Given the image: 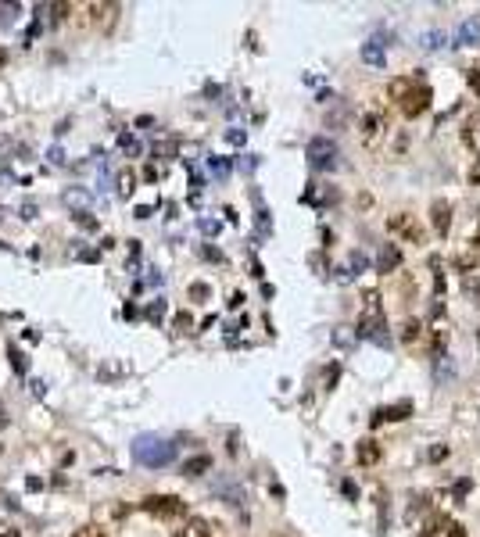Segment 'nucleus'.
Listing matches in <instances>:
<instances>
[{"label": "nucleus", "instance_id": "f257e3e1", "mask_svg": "<svg viewBox=\"0 0 480 537\" xmlns=\"http://www.w3.org/2000/svg\"><path fill=\"white\" fill-rule=\"evenodd\" d=\"M387 94H391V101H398V108H401V115L405 119H419L426 108H430V86L423 83V79H412V76H401V79H394L391 86H387Z\"/></svg>", "mask_w": 480, "mask_h": 537}, {"label": "nucleus", "instance_id": "f03ea898", "mask_svg": "<svg viewBox=\"0 0 480 537\" xmlns=\"http://www.w3.org/2000/svg\"><path fill=\"white\" fill-rule=\"evenodd\" d=\"M133 458H136L140 466L161 469V466H169V462L176 458V444H169L165 437L147 433V437H136V444H133Z\"/></svg>", "mask_w": 480, "mask_h": 537}, {"label": "nucleus", "instance_id": "7ed1b4c3", "mask_svg": "<svg viewBox=\"0 0 480 537\" xmlns=\"http://www.w3.org/2000/svg\"><path fill=\"white\" fill-rule=\"evenodd\" d=\"M144 512H151L154 519H183L186 516V501L176 494H147L144 498Z\"/></svg>", "mask_w": 480, "mask_h": 537}, {"label": "nucleus", "instance_id": "20e7f679", "mask_svg": "<svg viewBox=\"0 0 480 537\" xmlns=\"http://www.w3.org/2000/svg\"><path fill=\"white\" fill-rule=\"evenodd\" d=\"M359 337L376 341V344L387 341V323H384V316H380V308H376V294H366V316H362V323H359Z\"/></svg>", "mask_w": 480, "mask_h": 537}, {"label": "nucleus", "instance_id": "39448f33", "mask_svg": "<svg viewBox=\"0 0 480 537\" xmlns=\"http://www.w3.org/2000/svg\"><path fill=\"white\" fill-rule=\"evenodd\" d=\"M309 161H312V169L330 172V169L337 165V144H334L330 136H316V140L309 144Z\"/></svg>", "mask_w": 480, "mask_h": 537}, {"label": "nucleus", "instance_id": "423d86ee", "mask_svg": "<svg viewBox=\"0 0 480 537\" xmlns=\"http://www.w3.org/2000/svg\"><path fill=\"white\" fill-rule=\"evenodd\" d=\"M86 15H90V22H94V26L108 29V26L119 19V4H86Z\"/></svg>", "mask_w": 480, "mask_h": 537}, {"label": "nucleus", "instance_id": "0eeeda50", "mask_svg": "<svg viewBox=\"0 0 480 537\" xmlns=\"http://www.w3.org/2000/svg\"><path fill=\"white\" fill-rule=\"evenodd\" d=\"M211 530H215V526H211L208 519H201V516H190V519H186V523H183V526L172 533V537H211Z\"/></svg>", "mask_w": 480, "mask_h": 537}, {"label": "nucleus", "instance_id": "6e6552de", "mask_svg": "<svg viewBox=\"0 0 480 537\" xmlns=\"http://www.w3.org/2000/svg\"><path fill=\"white\" fill-rule=\"evenodd\" d=\"M384 129H387V122H384L376 111H369V115L362 119V140H366V144H373V140H376Z\"/></svg>", "mask_w": 480, "mask_h": 537}, {"label": "nucleus", "instance_id": "1a4fd4ad", "mask_svg": "<svg viewBox=\"0 0 480 537\" xmlns=\"http://www.w3.org/2000/svg\"><path fill=\"white\" fill-rule=\"evenodd\" d=\"M430 215H434V229H437L441 236H448V229H451V208H448L444 201H437V204L430 208Z\"/></svg>", "mask_w": 480, "mask_h": 537}, {"label": "nucleus", "instance_id": "9d476101", "mask_svg": "<svg viewBox=\"0 0 480 537\" xmlns=\"http://www.w3.org/2000/svg\"><path fill=\"white\" fill-rule=\"evenodd\" d=\"M376 265H380V273H394V268L401 265V251H398L394 244H384V251H380Z\"/></svg>", "mask_w": 480, "mask_h": 537}, {"label": "nucleus", "instance_id": "9b49d317", "mask_svg": "<svg viewBox=\"0 0 480 537\" xmlns=\"http://www.w3.org/2000/svg\"><path fill=\"white\" fill-rule=\"evenodd\" d=\"M409 412H412V401H401V405H391V408H380V412L373 416V426H380L384 419H391V423H394V419H405Z\"/></svg>", "mask_w": 480, "mask_h": 537}, {"label": "nucleus", "instance_id": "f8f14e48", "mask_svg": "<svg viewBox=\"0 0 480 537\" xmlns=\"http://www.w3.org/2000/svg\"><path fill=\"white\" fill-rule=\"evenodd\" d=\"M391 229H401V233H405L409 240H416V244H423V229H419L416 222H409L405 215H394V219H391Z\"/></svg>", "mask_w": 480, "mask_h": 537}, {"label": "nucleus", "instance_id": "ddd939ff", "mask_svg": "<svg viewBox=\"0 0 480 537\" xmlns=\"http://www.w3.org/2000/svg\"><path fill=\"white\" fill-rule=\"evenodd\" d=\"M359 462H362V466H376V462H380V444L369 441V437L359 441Z\"/></svg>", "mask_w": 480, "mask_h": 537}, {"label": "nucleus", "instance_id": "4468645a", "mask_svg": "<svg viewBox=\"0 0 480 537\" xmlns=\"http://www.w3.org/2000/svg\"><path fill=\"white\" fill-rule=\"evenodd\" d=\"M362 61H366V65H376V69H384V44H376V40L362 44Z\"/></svg>", "mask_w": 480, "mask_h": 537}, {"label": "nucleus", "instance_id": "2eb2a0df", "mask_svg": "<svg viewBox=\"0 0 480 537\" xmlns=\"http://www.w3.org/2000/svg\"><path fill=\"white\" fill-rule=\"evenodd\" d=\"M211 469V455H194L190 462H183V476H201Z\"/></svg>", "mask_w": 480, "mask_h": 537}, {"label": "nucleus", "instance_id": "dca6fc26", "mask_svg": "<svg viewBox=\"0 0 480 537\" xmlns=\"http://www.w3.org/2000/svg\"><path fill=\"white\" fill-rule=\"evenodd\" d=\"M133 190H136V172H133V169H122V172H119V197H133Z\"/></svg>", "mask_w": 480, "mask_h": 537}, {"label": "nucleus", "instance_id": "f3484780", "mask_svg": "<svg viewBox=\"0 0 480 537\" xmlns=\"http://www.w3.org/2000/svg\"><path fill=\"white\" fill-rule=\"evenodd\" d=\"M466 144L480 151V111H473L469 122H466Z\"/></svg>", "mask_w": 480, "mask_h": 537}, {"label": "nucleus", "instance_id": "a211bd4d", "mask_svg": "<svg viewBox=\"0 0 480 537\" xmlns=\"http://www.w3.org/2000/svg\"><path fill=\"white\" fill-rule=\"evenodd\" d=\"M476 36H480V22H462V26H459V33H455V40H459V44H473Z\"/></svg>", "mask_w": 480, "mask_h": 537}, {"label": "nucleus", "instance_id": "6ab92c4d", "mask_svg": "<svg viewBox=\"0 0 480 537\" xmlns=\"http://www.w3.org/2000/svg\"><path fill=\"white\" fill-rule=\"evenodd\" d=\"M65 204H72V208H86V204H90V194H83V190H65Z\"/></svg>", "mask_w": 480, "mask_h": 537}, {"label": "nucleus", "instance_id": "aec40b11", "mask_svg": "<svg viewBox=\"0 0 480 537\" xmlns=\"http://www.w3.org/2000/svg\"><path fill=\"white\" fill-rule=\"evenodd\" d=\"M72 537H108V533H104V526H101V523H86V526H79Z\"/></svg>", "mask_w": 480, "mask_h": 537}, {"label": "nucleus", "instance_id": "412c9836", "mask_svg": "<svg viewBox=\"0 0 480 537\" xmlns=\"http://www.w3.org/2000/svg\"><path fill=\"white\" fill-rule=\"evenodd\" d=\"M190 298H194V301H208V298H211V287H208V283H194V287H190Z\"/></svg>", "mask_w": 480, "mask_h": 537}, {"label": "nucleus", "instance_id": "4be33fe9", "mask_svg": "<svg viewBox=\"0 0 480 537\" xmlns=\"http://www.w3.org/2000/svg\"><path fill=\"white\" fill-rule=\"evenodd\" d=\"M208 169H211L215 176H226V172H229V161H226V158H211V161H208Z\"/></svg>", "mask_w": 480, "mask_h": 537}, {"label": "nucleus", "instance_id": "5701e85b", "mask_svg": "<svg viewBox=\"0 0 480 537\" xmlns=\"http://www.w3.org/2000/svg\"><path fill=\"white\" fill-rule=\"evenodd\" d=\"M401 330H405V333H401V337H405V341H409V344H412V341H416V337H419V323H416V319H409V323H405V326H401Z\"/></svg>", "mask_w": 480, "mask_h": 537}, {"label": "nucleus", "instance_id": "b1692460", "mask_svg": "<svg viewBox=\"0 0 480 537\" xmlns=\"http://www.w3.org/2000/svg\"><path fill=\"white\" fill-rule=\"evenodd\" d=\"M119 144H122V151H129V154H136V151H140V144H136L129 133H122V136H119Z\"/></svg>", "mask_w": 480, "mask_h": 537}, {"label": "nucleus", "instance_id": "393cba45", "mask_svg": "<svg viewBox=\"0 0 480 537\" xmlns=\"http://www.w3.org/2000/svg\"><path fill=\"white\" fill-rule=\"evenodd\" d=\"M161 316H165V301H154V305L147 308V319H151V323H158Z\"/></svg>", "mask_w": 480, "mask_h": 537}, {"label": "nucleus", "instance_id": "a878e982", "mask_svg": "<svg viewBox=\"0 0 480 537\" xmlns=\"http://www.w3.org/2000/svg\"><path fill=\"white\" fill-rule=\"evenodd\" d=\"M190 326H194V319H190L186 312H179V316H176V330H179V333H190Z\"/></svg>", "mask_w": 480, "mask_h": 537}, {"label": "nucleus", "instance_id": "bb28decb", "mask_svg": "<svg viewBox=\"0 0 480 537\" xmlns=\"http://www.w3.org/2000/svg\"><path fill=\"white\" fill-rule=\"evenodd\" d=\"M8 355H11V366H15V373H26V358H22V351H19V348H11Z\"/></svg>", "mask_w": 480, "mask_h": 537}, {"label": "nucleus", "instance_id": "cd10ccee", "mask_svg": "<svg viewBox=\"0 0 480 537\" xmlns=\"http://www.w3.org/2000/svg\"><path fill=\"white\" fill-rule=\"evenodd\" d=\"M469 90L480 97V65H476V69H469Z\"/></svg>", "mask_w": 480, "mask_h": 537}, {"label": "nucleus", "instance_id": "c85d7f7f", "mask_svg": "<svg viewBox=\"0 0 480 537\" xmlns=\"http://www.w3.org/2000/svg\"><path fill=\"white\" fill-rule=\"evenodd\" d=\"M469 487H473L469 480H459V483H455V501H462V498L469 494Z\"/></svg>", "mask_w": 480, "mask_h": 537}, {"label": "nucleus", "instance_id": "c756f323", "mask_svg": "<svg viewBox=\"0 0 480 537\" xmlns=\"http://www.w3.org/2000/svg\"><path fill=\"white\" fill-rule=\"evenodd\" d=\"M226 140H229V144H244V129H229Z\"/></svg>", "mask_w": 480, "mask_h": 537}, {"label": "nucleus", "instance_id": "7c9ffc66", "mask_svg": "<svg viewBox=\"0 0 480 537\" xmlns=\"http://www.w3.org/2000/svg\"><path fill=\"white\" fill-rule=\"evenodd\" d=\"M444 455H448V448H444V444H437V448H430V458H434V462H441Z\"/></svg>", "mask_w": 480, "mask_h": 537}, {"label": "nucleus", "instance_id": "2f4dec72", "mask_svg": "<svg viewBox=\"0 0 480 537\" xmlns=\"http://www.w3.org/2000/svg\"><path fill=\"white\" fill-rule=\"evenodd\" d=\"M351 268L359 273V268H366V254H351Z\"/></svg>", "mask_w": 480, "mask_h": 537}, {"label": "nucleus", "instance_id": "473e14b6", "mask_svg": "<svg viewBox=\"0 0 480 537\" xmlns=\"http://www.w3.org/2000/svg\"><path fill=\"white\" fill-rule=\"evenodd\" d=\"M201 229H204V233H219V222H211V219H204V222H201Z\"/></svg>", "mask_w": 480, "mask_h": 537}, {"label": "nucleus", "instance_id": "72a5a7b5", "mask_svg": "<svg viewBox=\"0 0 480 537\" xmlns=\"http://www.w3.org/2000/svg\"><path fill=\"white\" fill-rule=\"evenodd\" d=\"M344 494H348V498H355V494H359V487H355L351 480H344Z\"/></svg>", "mask_w": 480, "mask_h": 537}, {"label": "nucleus", "instance_id": "f704fd0d", "mask_svg": "<svg viewBox=\"0 0 480 537\" xmlns=\"http://www.w3.org/2000/svg\"><path fill=\"white\" fill-rule=\"evenodd\" d=\"M448 530H451L448 537H462V526H448Z\"/></svg>", "mask_w": 480, "mask_h": 537}, {"label": "nucleus", "instance_id": "c9c22d12", "mask_svg": "<svg viewBox=\"0 0 480 537\" xmlns=\"http://www.w3.org/2000/svg\"><path fill=\"white\" fill-rule=\"evenodd\" d=\"M0 537H19V530H0Z\"/></svg>", "mask_w": 480, "mask_h": 537}, {"label": "nucleus", "instance_id": "e433bc0d", "mask_svg": "<svg viewBox=\"0 0 480 537\" xmlns=\"http://www.w3.org/2000/svg\"><path fill=\"white\" fill-rule=\"evenodd\" d=\"M4 61H8V51H0V69H4Z\"/></svg>", "mask_w": 480, "mask_h": 537}, {"label": "nucleus", "instance_id": "4c0bfd02", "mask_svg": "<svg viewBox=\"0 0 480 537\" xmlns=\"http://www.w3.org/2000/svg\"><path fill=\"white\" fill-rule=\"evenodd\" d=\"M476 240H480V233H476Z\"/></svg>", "mask_w": 480, "mask_h": 537}]
</instances>
